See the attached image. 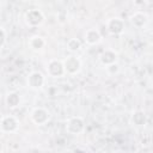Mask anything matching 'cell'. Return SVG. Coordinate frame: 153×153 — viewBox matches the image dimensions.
<instances>
[{
  "label": "cell",
  "instance_id": "cell-1",
  "mask_svg": "<svg viewBox=\"0 0 153 153\" xmlns=\"http://www.w3.org/2000/svg\"><path fill=\"white\" fill-rule=\"evenodd\" d=\"M19 121L13 115H4L0 121V130L4 134H12L19 129Z\"/></svg>",
  "mask_w": 153,
  "mask_h": 153
},
{
  "label": "cell",
  "instance_id": "cell-2",
  "mask_svg": "<svg viewBox=\"0 0 153 153\" xmlns=\"http://www.w3.org/2000/svg\"><path fill=\"white\" fill-rule=\"evenodd\" d=\"M47 73L49 76L51 78H62L66 74L65 71V65H63V60H59V59H51L47 62Z\"/></svg>",
  "mask_w": 153,
  "mask_h": 153
},
{
  "label": "cell",
  "instance_id": "cell-3",
  "mask_svg": "<svg viewBox=\"0 0 153 153\" xmlns=\"http://www.w3.org/2000/svg\"><path fill=\"white\" fill-rule=\"evenodd\" d=\"M30 118L36 126H44L50 121V112L43 106H36L31 110Z\"/></svg>",
  "mask_w": 153,
  "mask_h": 153
},
{
  "label": "cell",
  "instance_id": "cell-4",
  "mask_svg": "<svg viewBox=\"0 0 153 153\" xmlns=\"http://www.w3.org/2000/svg\"><path fill=\"white\" fill-rule=\"evenodd\" d=\"M44 19H45V17H44L43 12L38 8L29 10L24 16V20H25L26 25L30 27H37V26L42 25Z\"/></svg>",
  "mask_w": 153,
  "mask_h": 153
},
{
  "label": "cell",
  "instance_id": "cell-5",
  "mask_svg": "<svg viewBox=\"0 0 153 153\" xmlns=\"http://www.w3.org/2000/svg\"><path fill=\"white\" fill-rule=\"evenodd\" d=\"M66 130L68 134L79 135L85 130V120L81 116H73L68 118L66 123Z\"/></svg>",
  "mask_w": 153,
  "mask_h": 153
},
{
  "label": "cell",
  "instance_id": "cell-6",
  "mask_svg": "<svg viewBox=\"0 0 153 153\" xmlns=\"http://www.w3.org/2000/svg\"><path fill=\"white\" fill-rule=\"evenodd\" d=\"M63 65H65L66 74L68 75H76L81 71V67H82V62L76 55L67 56L63 60Z\"/></svg>",
  "mask_w": 153,
  "mask_h": 153
},
{
  "label": "cell",
  "instance_id": "cell-7",
  "mask_svg": "<svg viewBox=\"0 0 153 153\" xmlns=\"http://www.w3.org/2000/svg\"><path fill=\"white\" fill-rule=\"evenodd\" d=\"M105 26H106L108 32L111 36H120L124 32V29H126L124 20L120 17H114V18L108 19L105 23Z\"/></svg>",
  "mask_w": 153,
  "mask_h": 153
},
{
  "label": "cell",
  "instance_id": "cell-8",
  "mask_svg": "<svg viewBox=\"0 0 153 153\" xmlns=\"http://www.w3.org/2000/svg\"><path fill=\"white\" fill-rule=\"evenodd\" d=\"M26 82H27V86H29L31 90L38 91V90H41V88L44 86V84H45V76H44V74H43L42 72H39V71H33V72H31V73L27 75Z\"/></svg>",
  "mask_w": 153,
  "mask_h": 153
},
{
  "label": "cell",
  "instance_id": "cell-9",
  "mask_svg": "<svg viewBox=\"0 0 153 153\" xmlns=\"http://www.w3.org/2000/svg\"><path fill=\"white\" fill-rule=\"evenodd\" d=\"M129 20L134 27L141 29L148 23V14L143 11H136L129 17Z\"/></svg>",
  "mask_w": 153,
  "mask_h": 153
},
{
  "label": "cell",
  "instance_id": "cell-10",
  "mask_svg": "<svg viewBox=\"0 0 153 153\" xmlns=\"http://www.w3.org/2000/svg\"><path fill=\"white\" fill-rule=\"evenodd\" d=\"M45 45H47V41L44 39V37L39 35H32L27 39V47L32 51H41L45 48Z\"/></svg>",
  "mask_w": 153,
  "mask_h": 153
},
{
  "label": "cell",
  "instance_id": "cell-11",
  "mask_svg": "<svg viewBox=\"0 0 153 153\" xmlns=\"http://www.w3.org/2000/svg\"><path fill=\"white\" fill-rule=\"evenodd\" d=\"M117 60H118V54L114 49H105L99 55V62L105 67L117 62Z\"/></svg>",
  "mask_w": 153,
  "mask_h": 153
},
{
  "label": "cell",
  "instance_id": "cell-12",
  "mask_svg": "<svg viewBox=\"0 0 153 153\" xmlns=\"http://www.w3.org/2000/svg\"><path fill=\"white\" fill-rule=\"evenodd\" d=\"M84 39L88 45H96L102 41V33L98 29H87L84 33Z\"/></svg>",
  "mask_w": 153,
  "mask_h": 153
},
{
  "label": "cell",
  "instance_id": "cell-13",
  "mask_svg": "<svg viewBox=\"0 0 153 153\" xmlns=\"http://www.w3.org/2000/svg\"><path fill=\"white\" fill-rule=\"evenodd\" d=\"M20 102H22V98H20V94L16 91H11L6 94V98H5V103H6V106L10 109V110H13L16 108H18L20 105Z\"/></svg>",
  "mask_w": 153,
  "mask_h": 153
},
{
  "label": "cell",
  "instance_id": "cell-14",
  "mask_svg": "<svg viewBox=\"0 0 153 153\" xmlns=\"http://www.w3.org/2000/svg\"><path fill=\"white\" fill-rule=\"evenodd\" d=\"M130 121H131V123H133L135 127H142V126L146 124L147 117H146V114H145L142 110H136V111L133 112Z\"/></svg>",
  "mask_w": 153,
  "mask_h": 153
},
{
  "label": "cell",
  "instance_id": "cell-15",
  "mask_svg": "<svg viewBox=\"0 0 153 153\" xmlns=\"http://www.w3.org/2000/svg\"><path fill=\"white\" fill-rule=\"evenodd\" d=\"M67 49L72 53H76L81 48V41L79 38H69L67 41Z\"/></svg>",
  "mask_w": 153,
  "mask_h": 153
},
{
  "label": "cell",
  "instance_id": "cell-16",
  "mask_svg": "<svg viewBox=\"0 0 153 153\" xmlns=\"http://www.w3.org/2000/svg\"><path fill=\"white\" fill-rule=\"evenodd\" d=\"M105 68H106V72H108L110 75H115V74H117V73L120 72V65H118V62H115V63H112V65H109V66H106Z\"/></svg>",
  "mask_w": 153,
  "mask_h": 153
},
{
  "label": "cell",
  "instance_id": "cell-17",
  "mask_svg": "<svg viewBox=\"0 0 153 153\" xmlns=\"http://www.w3.org/2000/svg\"><path fill=\"white\" fill-rule=\"evenodd\" d=\"M0 33H1V42H0V47H1V49H4V47H5V44H6V41H7V32H6V30H5V27H4V26H1V27H0Z\"/></svg>",
  "mask_w": 153,
  "mask_h": 153
},
{
  "label": "cell",
  "instance_id": "cell-18",
  "mask_svg": "<svg viewBox=\"0 0 153 153\" xmlns=\"http://www.w3.org/2000/svg\"><path fill=\"white\" fill-rule=\"evenodd\" d=\"M57 18H59V22H60L61 24H63V23L66 22V19H67V16H66V13H65L63 11H61V12L57 13Z\"/></svg>",
  "mask_w": 153,
  "mask_h": 153
},
{
  "label": "cell",
  "instance_id": "cell-19",
  "mask_svg": "<svg viewBox=\"0 0 153 153\" xmlns=\"http://www.w3.org/2000/svg\"><path fill=\"white\" fill-rule=\"evenodd\" d=\"M133 2H134V5L137 6V7H141V6H143L145 4H147L146 0H133Z\"/></svg>",
  "mask_w": 153,
  "mask_h": 153
},
{
  "label": "cell",
  "instance_id": "cell-20",
  "mask_svg": "<svg viewBox=\"0 0 153 153\" xmlns=\"http://www.w3.org/2000/svg\"><path fill=\"white\" fill-rule=\"evenodd\" d=\"M146 2L149 4V5H153V0H146Z\"/></svg>",
  "mask_w": 153,
  "mask_h": 153
},
{
  "label": "cell",
  "instance_id": "cell-21",
  "mask_svg": "<svg viewBox=\"0 0 153 153\" xmlns=\"http://www.w3.org/2000/svg\"><path fill=\"white\" fill-rule=\"evenodd\" d=\"M151 45H152V47H153V39H152V42H151Z\"/></svg>",
  "mask_w": 153,
  "mask_h": 153
}]
</instances>
